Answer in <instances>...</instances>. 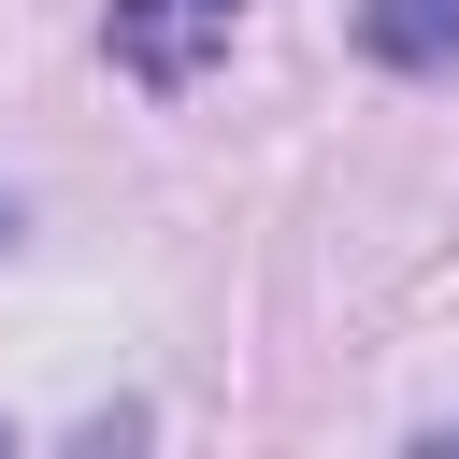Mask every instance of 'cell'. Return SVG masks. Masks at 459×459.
I'll return each mask as SVG.
<instances>
[{
    "label": "cell",
    "mask_w": 459,
    "mask_h": 459,
    "mask_svg": "<svg viewBox=\"0 0 459 459\" xmlns=\"http://www.w3.org/2000/svg\"><path fill=\"white\" fill-rule=\"evenodd\" d=\"M230 29H244V0H115L100 14V43H115L129 86H201L230 57Z\"/></svg>",
    "instance_id": "6da1fadb"
},
{
    "label": "cell",
    "mask_w": 459,
    "mask_h": 459,
    "mask_svg": "<svg viewBox=\"0 0 459 459\" xmlns=\"http://www.w3.org/2000/svg\"><path fill=\"white\" fill-rule=\"evenodd\" d=\"M359 43H373L387 72H445V57H459V0H373Z\"/></svg>",
    "instance_id": "7a4b0ae2"
}]
</instances>
